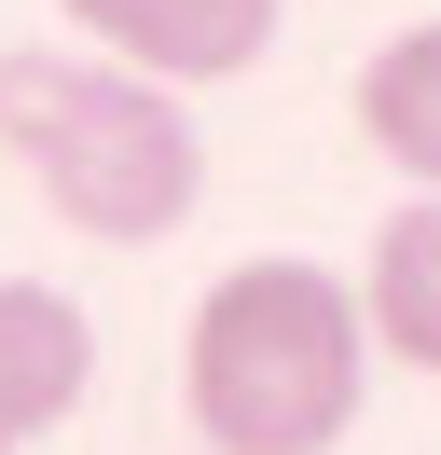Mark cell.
I'll return each mask as SVG.
<instances>
[{
	"instance_id": "6da1fadb",
	"label": "cell",
	"mask_w": 441,
	"mask_h": 455,
	"mask_svg": "<svg viewBox=\"0 0 441 455\" xmlns=\"http://www.w3.org/2000/svg\"><path fill=\"white\" fill-rule=\"evenodd\" d=\"M373 317H358V276L331 262H220L180 317V414L207 455H331L358 427V387H373Z\"/></svg>"
},
{
	"instance_id": "7a4b0ae2",
	"label": "cell",
	"mask_w": 441,
	"mask_h": 455,
	"mask_svg": "<svg viewBox=\"0 0 441 455\" xmlns=\"http://www.w3.org/2000/svg\"><path fill=\"white\" fill-rule=\"evenodd\" d=\"M0 152L97 249H165L193 221V194H207L193 111L110 56H0Z\"/></svg>"
},
{
	"instance_id": "3957f363",
	"label": "cell",
	"mask_w": 441,
	"mask_h": 455,
	"mask_svg": "<svg viewBox=\"0 0 441 455\" xmlns=\"http://www.w3.org/2000/svg\"><path fill=\"white\" fill-rule=\"evenodd\" d=\"M55 14H69L83 56L138 69V84H165V97L248 84V69L276 56V28H290V0H55Z\"/></svg>"
},
{
	"instance_id": "277c9868",
	"label": "cell",
	"mask_w": 441,
	"mask_h": 455,
	"mask_svg": "<svg viewBox=\"0 0 441 455\" xmlns=\"http://www.w3.org/2000/svg\"><path fill=\"white\" fill-rule=\"evenodd\" d=\"M83 387H97V317L69 290H42V276H0V455L69 427Z\"/></svg>"
},
{
	"instance_id": "5b68a950",
	"label": "cell",
	"mask_w": 441,
	"mask_h": 455,
	"mask_svg": "<svg viewBox=\"0 0 441 455\" xmlns=\"http://www.w3.org/2000/svg\"><path fill=\"white\" fill-rule=\"evenodd\" d=\"M345 124H358V152H373L386 180L441 194V14L358 56V84H345Z\"/></svg>"
},
{
	"instance_id": "8992f818",
	"label": "cell",
	"mask_w": 441,
	"mask_h": 455,
	"mask_svg": "<svg viewBox=\"0 0 441 455\" xmlns=\"http://www.w3.org/2000/svg\"><path fill=\"white\" fill-rule=\"evenodd\" d=\"M358 317H373V345L400 372L441 387V194H400L373 221V249H358Z\"/></svg>"
}]
</instances>
